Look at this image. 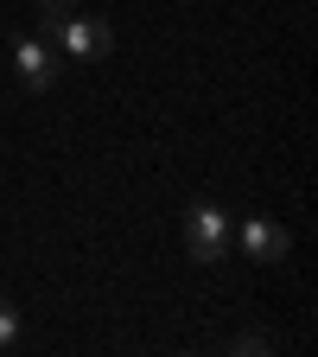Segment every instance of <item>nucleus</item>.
<instances>
[{
    "label": "nucleus",
    "mask_w": 318,
    "mask_h": 357,
    "mask_svg": "<svg viewBox=\"0 0 318 357\" xmlns=\"http://www.w3.org/2000/svg\"><path fill=\"white\" fill-rule=\"evenodd\" d=\"M185 249H191V261H223V255H230V217H223L216 204H191Z\"/></svg>",
    "instance_id": "obj_1"
},
{
    "label": "nucleus",
    "mask_w": 318,
    "mask_h": 357,
    "mask_svg": "<svg viewBox=\"0 0 318 357\" xmlns=\"http://www.w3.org/2000/svg\"><path fill=\"white\" fill-rule=\"evenodd\" d=\"M51 38L64 45L70 58H83V64H96V58H109V52H115V26H109V20H89V13H70Z\"/></svg>",
    "instance_id": "obj_2"
},
{
    "label": "nucleus",
    "mask_w": 318,
    "mask_h": 357,
    "mask_svg": "<svg viewBox=\"0 0 318 357\" xmlns=\"http://www.w3.org/2000/svg\"><path fill=\"white\" fill-rule=\"evenodd\" d=\"M13 70H19L26 89H51V83H58V52H51L45 38H19V45H13Z\"/></svg>",
    "instance_id": "obj_3"
},
{
    "label": "nucleus",
    "mask_w": 318,
    "mask_h": 357,
    "mask_svg": "<svg viewBox=\"0 0 318 357\" xmlns=\"http://www.w3.org/2000/svg\"><path fill=\"white\" fill-rule=\"evenodd\" d=\"M242 249H248V261H280L287 255V230L267 223V217H248L242 223Z\"/></svg>",
    "instance_id": "obj_4"
},
{
    "label": "nucleus",
    "mask_w": 318,
    "mask_h": 357,
    "mask_svg": "<svg viewBox=\"0 0 318 357\" xmlns=\"http://www.w3.org/2000/svg\"><path fill=\"white\" fill-rule=\"evenodd\" d=\"M38 13H45V32H58L70 13H83V0H38Z\"/></svg>",
    "instance_id": "obj_5"
},
{
    "label": "nucleus",
    "mask_w": 318,
    "mask_h": 357,
    "mask_svg": "<svg viewBox=\"0 0 318 357\" xmlns=\"http://www.w3.org/2000/svg\"><path fill=\"white\" fill-rule=\"evenodd\" d=\"M13 344H19V312L0 300V351H13Z\"/></svg>",
    "instance_id": "obj_6"
},
{
    "label": "nucleus",
    "mask_w": 318,
    "mask_h": 357,
    "mask_svg": "<svg viewBox=\"0 0 318 357\" xmlns=\"http://www.w3.org/2000/svg\"><path fill=\"white\" fill-rule=\"evenodd\" d=\"M236 351H242V357H261V351H274V344H267L261 332H242V338H236Z\"/></svg>",
    "instance_id": "obj_7"
}]
</instances>
